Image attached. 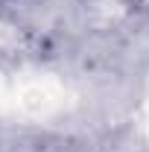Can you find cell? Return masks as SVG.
I'll return each mask as SVG.
<instances>
[{"label": "cell", "mask_w": 149, "mask_h": 152, "mask_svg": "<svg viewBox=\"0 0 149 152\" xmlns=\"http://www.w3.org/2000/svg\"><path fill=\"white\" fill-rule=\"evenodd\" d=\"M131 15H149V0H123Z\"/></svg>", "instance_id": "6da1fadb"}]
</instances>
